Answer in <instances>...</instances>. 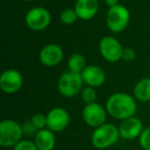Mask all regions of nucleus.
<instances>
[{
  "mask_svg": "<svg viewBox=\"0 0 150 150\" xmlns=\"http://www.w3.org/2000/svg\"><path fill=\"white\" fill-rule=\"evenodd\" d=\"M13 150H39L33 141L30 140H22L13 147Z\"/></svg>",
  "mask_w": 150,
  "mask_h": 150,
  "instance_id": "nucleus-22",
  "label": "nucleus"
},
{
  "mask_svg": "<svg viewBox=\"0 0 150 150\" xmlns=\"http://www.w3.org/2000/svg\"><path fill=\"white\" fill-rule=\"evenodd\" d=\"M24 77L16 69H6L0 75V88L4 94H17L22 88Z\"/></svg>",
  "mask_w": 150,
  "mask_h": 150,
  "instance_id": "nucleus-9",
  "label": "nucleus"
},
{
  "mask_svg": "<svg viewBox=\"0 0 150 150\" xmlns=\"http://www.w3.org/2000/svg\"><path fill=\"white\" fill-rule=\"evenodd\" d=\"M64 52L60 45L50 43L44 45L39 52V61L45 67H56L62 62Z\"/></svg>",
  "mask_w": 150,
  "mask_h": 150,
  "instance_id": "nucleus-11",
  "label": "nucleus"
},
{
  "mask_svg": "<svg viewBox=\"0 0 150 150\" xmlns=\"http://www.w3.org/2000/svg\"><path fill=\"white\" fill-rule=\"evenodd\" d=\"M47 125L46 129H50L54 133L62 132L68 127L70 122V115L65 108L62 107H54L46 114Z\"/></svg>",
  "mask_w": 150,
  "mask_h": 150,
  "instance_id": "nucleus-10",
  "label": "nucleus"
},
{
  "mask_svg": "<svg viewBox=\"0 0 150 150\" xmlns=\"http://www.w3.org/2000/svg\"><path fill=\"white\" fill-rule=\"evenodd\" d=\"M134 97L140 102L150 101V77L140 79L134 86Z\"/></svg>",
  "mask_w": 150,
  "mask_h": 150,
  "instance_id": "nucleus-16",
  "label": "nucleus"
},
{
  "mask_svg": "<svg viewBox=\"0 0 150 150\" xmlns=\"http://www.w3.org/2000/svg\"><path fill=\"white\" fill-rule=\"evenodd\" d=\"M120 138L119 129L113 123L106 122L101 127L95 129L92 134V144L97 149H106L118 141Z\"/></svg>",
  "mask_w": 150,
  "mask_h": 150,
  "instance_id": "nucleus-2",
  "label": "nucleus"
},
{
  "mask_svg": "<svg viewBox=\"0 0 150 150\" xmlns=\"http://www.w3.org/2000/svg\"><path fill=\"white\" fill-rule=\"evenodd\" d=\"M22 129H23V134L28 137H35L36 133H37V129H35V127L33 125V123L31 122V120H26L22 123Z\"/></svg>",
  "mask_w": 150,
  "mask_h": 150,
  "instance_id": "nucleus-23",
  "label": "nucleus"
},
{
  "mask_svg": "<svg viewBox=\"0 0 150 150\" xmlns=\"http://www.w3.org/2000/svg\"><path fill=\"white\" fill-rule=\"evenodd\" d=\"M139 143L144 150H150V127L143 129L139 137Z\"/></svg>",
  "mask_w": 150,
  "mask_h": 150,
  "instance_id": "nucleus-21",
  "label": "nucleus"
},
{
  "mask_svg": "<svg viewBox=\"0 0 150 150\" xmlns=\"http://www.w3.org/2000/svg\"><path fill=\"white\" fill-rule=\"evenodd\" d=\"M83 80L81 74L71 71L64 72L58 80V91L65 98H73L83 88Z\"/></svg>",
  "mask_w": 150,
  "mask_h": 150,
  "instance_id": "nucleus-4",
  "label": "nucleus"
},
{
  "mask_svg": "<svg viewBox=\"0 0 150 150\" xmlns=\"http://www.w3.org/2000/svg\"><path fill=\"white\" fill-rule=\"evenodd\" d=\"M123 46L114 36H104L99 42V50L104 60L110 63L118 62L122 59Z\"/></svg>",
  "mask_w": 150,
  "mask_h": 150,
  "instance_id": "nucleus-7",
  "label": "nucleus"
},
{
  "mask_svg": "<svg viewBox=\"0 0 150 150\" xmlns=\"http://www.w3.org/2000/svg\"><path fill=\"white\" fill-rule=\"evenodd\" d=\"M131 20L129 11L125 5L118 4L110 7L106 15V25L113 33H120L129 26Z\"/></svg>",
  "mask_w": 150,
  "mask_h": 150,
  "instance_id": "nucleus-5",
  "label": "nucleus"
},
{
  "mask_svg": "<svg viewBox=\"0 0 150 150\" xmlns=\"http://www.w3.org/2000/svg\"><path fill=\"white\" fill-rule=\"evenodd\" d=\"M105 4L110 8V7L116 6V5L119 4V0H104Z\"/></svg>",
  "mask_w": 150,
  "mask_h": 150,
  "instance_id": "nucleus-25",
  "label": "nucleus"
},
{
  "mask_svg": "<svg viewBox=\"0 0 150 150\" xmlns=\"http://www.w3.org/2000/svg\"><path fill=\"white\" fill-rule=\"evenodd\" d=\"M81 77L86 86H92L96 88L104 84L106 80V74L104 70L99 66L88 65L81 72Z\"/></svg>",
  "mask_w": 150,
  "mask_h": 150,
  "instance_id": "nucleus-13",
  "label": "nucleus"
},
{
  "mask_svg": "<svg viewBox=\"0 0 150 150\" xmlns=\"http://www.w3.org/2000/svg\"><path fill=\"white\" fill-rule=\"evenodd\" d=\"M80 96H81V99L86 105L88 104H93V103H96L97 100V91L95 88H92V86H86V88H82L81 93H80Z\"/></svg>",
  "mask_w": 150,
  "mask_h": 150,
  "instance_id": "nucleus-19",
  "label": "nucleus"
},
{
  "mask_svg": "<svg viewBox=\"0 0 150 150\" xmlns=\"http://www.w3.org/2000/svg\"><path fill=\"white\" fill-rule=\"evenodd\" d=\"M21 1H25V2H31V1H34V0H21Z\"/></svg>",
  "mask_w": 150,
  "mask_h": 150,
  "instance_id": "nucleus-26",
  "label": "nucleus"
},
{
  "mask_svg": "<svg viewBox=\"0 0 150 150\" xmlns=\"http://www.w3.org/2000/svg\"><path fill=\"white\" fill-rule=\"evenodd\" d=\"M78 20V16L74 8H65L60 13V21L63 25L71 26Z\"/></svg>",
  "mask_w": 150,
  "mask_h": 150,
  "instance_id": "nucleus-18",
  "label": "nucleus"
},
{
  "mask_svg": "<svg viewBox=\"0 0 150 150\" xmlns=\"http://www.w3.org/2000/svg\"><path fill=\"white\" fill-rule=\"evenodd\" d=\"M34 143L39 150H52L56 146L54 133L48 129H40L34 137Z\"/></svg>",
  "mask_w": 150,
  "mask_h": 150,
  "instance_id": "nucleus-15",
  "label": "nucleus"
},
{
  "mask_svg": "<svg viewBox=\"0 0 150 150\" xmlns=\"http://www.w3.org/2000/svg\"><path fill=\"white\" fill-rule=\"evenodd\" d=\"M31 122L33 123V125L35 127V129L37 131L40 129H46V125H47V119H46V115L42 114V113H36L33 116L30 118Z\"/></svg>",
  "mask_w": 150,
  "mask_h": 150,
  "instance_id": "nucleus-20",
  "label": "nucleus"
},
{
  "mask_svg": "<svg viewBox=\"0 0 150 150\" xmlns=\"http://www.w3.org/2000/svg\"><path fill=\"white\" fill-rule=\"evenodd\" d=\"M52 22V15L45 7L35 6L28 11L25 16V23L30 30L35 32L43 31Z\"/></svg>",
  "mask_w": 150,
  "mask_h": 150,
  "instance_id": "nucleus-6",
  "label": "nucleus"
},
{
  "mask_svg": "<svg viewBox=\"0 0 150 150\" xmlns=\"http://www.w3.org/2000/svg\"><path fill=\"white\" fill-rule=\"evenodd\" d=\"M24 136L22 125L13 119H4L0 122V146L3 148L15 147Z\"/></svg>",
  "mask_w": 150,
  "mask_h": 150,
  "instance_id": "nucleus-3",
  "label": "nucleus"
},
{
  "mask_svg": "<svg viewBox=\"0 0 150 150\" xmlns=\"http://www.w3.org/2000/svg\"><path fill=\"white\" fill-rule=\"evenodd\" d=\"M120 138L125 140H134L139 138L143 132V123L139 118L133 116L121 121L118 127Z\"/></svg>",
  "mask_w": 150,
  "mask_h": 150,
  "instance_id": "nucleus-12",
  "label": "nucleus"
},
{
  "mask_svg": "<svg viewBox=\"0 0 150 150\" xmlns=\"http://www.w3.org/2000/svg\"><path fill=\"white\" fill-rule=\"evenodd\" d=\"M86 67V61L81 54H73L68 59V71L74 73H79L84 70Z\"/></svg>",
  "mask_w": 150,
  "mask_h": 150,
  "instance_id": "nucleus-17",
  "label": "nucleus"
},
{
  "mask_svg": "<svg viewBox=\"0 0 150 150\" xmlns=\"http://www.w3.org/2000/svg\"><path fill=\"white\" fill-rule=\"evenodd\" d=\"M136 59V52L132 47H125L122 52V60L125 62H132Z\"/></svg>",
  "mask_w": 150,
  "mask_h": 150,
  "instance_id": "nucleus-24",
  "label": "nucleus"
},
{
  "mask_svg": "<svg viewBox=\"0 0 150 150\" xmlns=\"http://www.w3.org/2000/svg\"><path fill=\"white\" fill-rule=\"evenodd\" d=\"M105 107L110 116L121 121L135 116L137 112V103L135 97L127 93L112 94L107 99Z\"/></svg>",
  "mask_w": 150,
  "mask_h": 150,
  "instance_id": "nucleus-1",
  "label": "nucleus"
},
{
  "mask_svg": "<svg viewBox=\"0 0 150 150\" xmlns=\"http://www.w3.org/2000/svg\"><path fill=\"white\" fill-rule=\"evenodd\" d=\"M74 9L79 20L90 21L98 13L99 0H76Z\"/></svg>",
  "mask_w": 150,
  "mask_h": 150,
  "instance_id": "nucleus-14",
  "label": "nucleus"
},
{
  "mask_svg": "<svg viewBox=\"0 0 150 150\" xmlns=\"http://www.w3.org/2000/svg\"><path fill=\"white\" fill-rule=\"evenodd\" d=\"M107 114L108 112L106 110V107H103L97 102L86 105L82 110V118L84 122L88 127H94V129H97L106 123Z\"/></svg>",
  "mask_w": 150,
  "mask_h": 150,
  "instance_id": "nucleus-8",
  "label": "nucleus"
}]
</instances>
